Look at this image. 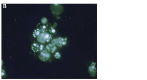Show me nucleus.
I'll return each mask as SVG.
<instances>
[{"mask_svg":"<svg viewBox=\"0 0 147 80\" xmlns=\"http://www.w3.org/2000/svg\"><path fill=\"white\" fill-rule=\"evenodd\" d=\"M52 33H54L55 32V30L54 28L53 27H51L50 28V29L49 30Z\"/></svg>","mask_w":147,"mask_h":80,"instance_id":"12","label":"nucleus"},{"mask_svg":"<svg viewBox=\"0 0 147 80\" xmlns=\"http://www.w3.org/2000/svg\"><path fill=\"white\" fill-rule=\"evenodd\" d=\"M50 56V53L47 50H44L41 52L39 58L41 61L45 62L48 60Z\"/></svg>","mask_w":147,"mask_h":80,"instance_id":"1","label":"nucleus"},{"mask_svg":"<svg viewBox=\"0 0 147 80\" xmlns=\"http://www.w3.org/2000/svg\"><path fill=\"white\" fill-rule=\"evenodd\" d=\"M67 41V38L65 37V38H62L61 42L62 45H65L66 44Z\"/></svg>","mask_w":147,"mask_h":80,"instance_id":"9","label":"nucleus"},{"mask_svg":"<svg viewBox=\"0 0 147 80\" xmlns=\"http://www.w3.org/2000/svg\"><path fill=\"white\" fill-rule=\"evenodd\" d=\"M32 50L35 52H40V45L36 43H34L32 45Z\"/></svg>","mask_w":147,"mask_h":80,"instance_id":"5","label":"nucleus"},{"mask_svg":"<svg viewBox=\"0 0 147 80\" xmlns=\"http://www.w3.org/2000/svg\"><path fill=\"white\" fill-rule=\"evenodd\" d=\"M44 45L42 44H40V51H42L44 48Z\"/></svg>","mask_w":147,"mask_h":80,"instance_id":"14","label":"nucleus"},{"mask_svg":"<svg viewBox=\"0 0 147 80\" xmlns=\"http://www.w3.org/2000/svg\"><path fill=\"white\" fill-rule=\"evenodd\" d=\"M41 23L43 24H45L47 22V20L45 17L42 18L41 20Z\"/></svg>","mask_w":147,"mask_h":80,"instance_id":"10","label":"nucleus"},{"mask_svg":"<svg viewBox=\"0 0 147 80\" xmlns=\"http://www.w3.org/2000/svg\"><path fill=\"white\" fill-rule=\"evenodd\" d=\"M46 27L44 25L42 26V28H41V31L43 32V33L45 32V29H46Z\"/></svg>","mask_w":147,"mask_h":80,"instance_id":"13","label":"nucleus"},{"mask_svg":"<svg viewBox=\"0 0 147 80\" xmlns=\"http://www.w3.org/2000/svg\"><path fill=\"white\" fill-rule=\"evenodd\" d=\"M54 57L57 59H60L61 57V55L59 52H57L54 55Z\"/></svg>","mask_w":147,"mask_h":80,"instance_id":"11","label":"nucleus"},{"mask_svg":"<svg viewBox=\"0 0 147 80\" xmlns=\"http://www.w3.org/2000/svg\"><path fill=\"white\" fill-rule=\"evenodd\" d=\"M61 37H59L54 39L52 41L51 43L55 45H56L59 47H61L62 46L61 42Z\"/></svg>","mask_w":147,"mask_h":80,"instance_id":"2","label":"nucleus"},{"mask_svg":"<svg viewBox=\"0 0 147 80\" xmlns=\"http://www.w3.org/2000/svg\"><path fill=\"white\" fill-rule=\"evenodd\" d=\"M46 48L49 52L53 53L57 49L55 45L52 44H50L46 46Z\"/></svg>","mask_w":147,"mask_h":80,"instance_id":"4","label":"nucleus"},{"mask_svg":"<svg viewBox=\"0 0 147 80\" xmlns=\"http://www.w3.org/2000/svg\"><path fill=\"white\" fill-rule=\"evenodd\" d=\"M94 65H92L89 67V72L92 75H95L96 72V68Z\"/></svg>","mask_w":147,"mask_h":80,"instance_id":"6","label":"nucleus"},{"mask_svg":"<svg viewBox=\"0 0 147 80\" xmlns=\"http://www.w3.org/2000/svg\"><path fill=\"white\" fill-rule=\"evenodd\" d=\"M45 36L46 41L47 42H49L52 39V36L48 33L45 32Z\"/></svg>","mask_w":147,"mask_h":80,"instance_id":"7","label":"nucleus"},{"mask_svg":"<svg viewBox=\"0 0 147 80\" xmlns=\"http://www.w3.org/2000/svg\"><path fill=\"white\" fill-rule=\"evenodd\" d=\"M37 37V40L38 42L43 43H45L46 41L45 36V32L40 33Z\"/></svg>","mask_w":147,"mask_h":80,"instance_id":"3","label":"nucleus"},{"mask_svg":"<svg viewBox=\"0 0 147 80\" xmlns=\"http://www.w3.org/2000/svg\"><path fill=\"white\" fill-rule=\"evenodd\" d=\"M41 30L39 28L35 29L33 32V36L34 38L38 36L40 33Z\"/></svg>","mask_w":147,"mask_h":80,"instance_id":"8","label":"nucleus"}]
</instances>
